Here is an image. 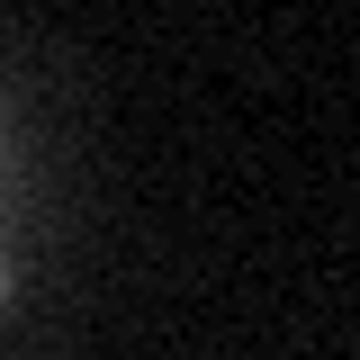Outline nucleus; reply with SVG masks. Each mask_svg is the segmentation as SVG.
<instances>
[{
    "instance_id": "1",
    "label": "nucleus",
    "mask_w": 360,
    "mask_h": 360,
    "mask_svg": "<svg viewBox=\"0 0 360 360\" xmlns=\"http://www.w3.org/2000/svg\"><path fill=\"white\" fill-rule=\"evenodd\" d=\"M0 288H9V279H0Z\"/></svg>"
}]
</instances>
